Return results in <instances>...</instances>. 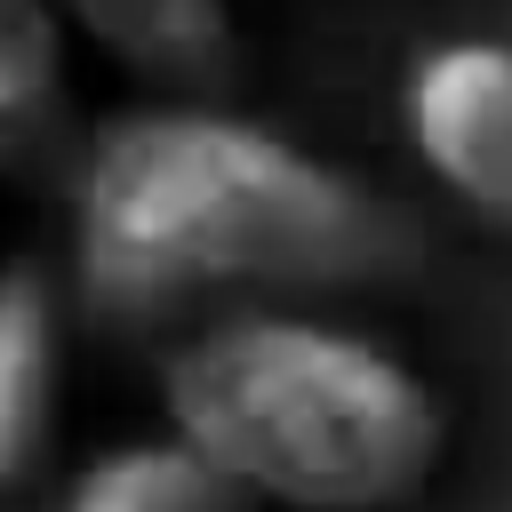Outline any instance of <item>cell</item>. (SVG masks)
Returning <instances> with one entry per match:
<instances>
[{"mask_svg": "<svg viewBox=\"0 0 512 512\" xmlns=\"http://www.w3.org/2000/svg\"><path fill=\"white\" fill-rule=\"evenodd\" d=\"M72 280L104 320L216 296H328L400 272L408 216L344 160L224 104H144L72 176Z\"/></svg>", "mask_w": 512, "mask_h": 512, "instance_id": "6da1fadb", "label": "cell"}, {"mask_svg": "<svg viewBox=\"0 0 512 512\" xmlns=\"http://www.w3.org/2000/svg\"><path fill=\"white\" fill-rule=\"evenodd\" d=\"M160 416L256 512H400L448 448L440 392L376 336L240 304L160 368Z\"/></svg>", "mask_w": 512, "mask_h": 512, "instance_id": "7a4b0ae2", "label": "cell"}, {"mask_svg": "<svg viewBox=\"0 0 512 512\" xmlns=\"http://www.w3.org/2000/svg\"><path fill=\"white\" fill-rule=\"evenodd\" d=\"M400 128L416 168L488 232H512V40H432L400 80Z\"/></svg>", "mask_w": 512, "mask_h": 512, "instance_id": "3957f363", "label": "cell"}, {"mask_svg": "<svg viewBox=\"0 0 512 512\" xmlns=\"http://www.w3.org/2000/svg\"><path fill=\"white\" fill-rule=\"evenodd\" d=\"M64 40L104 48L120 72L176 88V104H200V88H216L232 72V0H48Z\"/></svg>", "mask_w": 512, "mask_h": 512, "instance_id": "277c9868", "label": "cell"}, {"mask_svg": "<svg viewBox=\"0 0 512 512\" xmlns=\"http://www.w3.org/2000/svg\"><path fill=\"white\" fill-rule=\"evenodd\" d=\"M64 400V312L40 264H0V488H24L56 440Z\"/></svg>", "mask_w": 512, "mask_h": 512, "instance_id": "5b68a950", "label": "cell"}, {"mask_svg": "<svg viewBox=\"0 0 512 512\" xmlns=\"http://www.w3.org/2000/svg\"><path fill=\"white\" fill-rule=\"evenodd\" d=\"M64 512H256V504L200 448L160 432V440H120L96 464H80L64 488Z\"/></svg>", "mask_w": 512, "mask_h": 512, "instance_id": "8992f818", "label": "cell"}, {"mask_svg": "<svg viewBox=\"0 0 512 512\" xmlns=\"http://www.w3.org/2000/svg\"><path fill=\"white\" fill-rule=\"evenodd\" d=\"M64 128V24L48 0H0V176L32 168Z\"/></svg>", "mask_w": 512, "mask_h": 512, "instance_id": "52a82bcc", "label": "cell"}]
</instances>
